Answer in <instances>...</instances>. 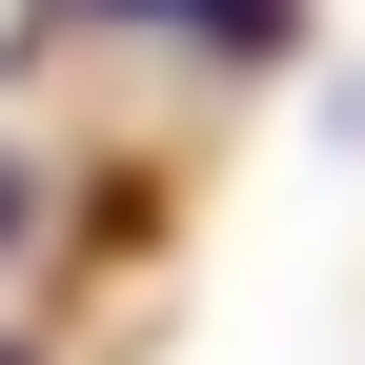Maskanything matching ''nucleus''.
<instances>
[{
	"label": "nucleus",
	"instance_id": "1",
	"mask_svg": "<svg viewBox=\"0 0 365 365\" xmlns=\"http://www.w3.org/2000/svg\"><path fill=\"white\" fill-rule=\"evenodd\" d=\"M81 21H182V41H223V61H284L304 0H81Z\"/></svg>",
	"mask_w": 365,
	"mask_h": 365
},
{
	"label": "nucleus",
	"instance_id": "2",
	"mask_svg": "<svg viewBox=\"0 0 365 365\" xmlns=\"http://www.w3.org/2000/svg\"><path fill=\"white\" fill-rule=\"evenodd\" d=\"M0 244H21V163H0Z\"/></svg>",
	"mask_w": 365,
	"mask_h": 365
},
{
	"label": "nucleus",
	"instance_id": "3",
	"mask_svg": "<svg viewBox=\"0 0 365 365\" xmlns=\"http://www.w3.org/2000/svg\"><path fill=\"white\" fill-rule=\"evenodd\" d=\"M0 365H21V345H0Z\"/></svg>",
	"mask_w": 365,
	"mask_h": 365
}]
</instances>
